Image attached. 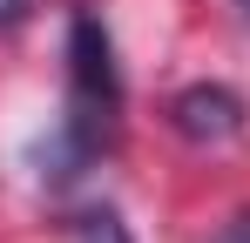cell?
<instances>
[{
    "label": "cell",
    "instance_id": "6da1fadb",
    "mask_svg": "<svg viewBox=\"0 0 250 243\" xmlns=\"http://www.w3.org/2000/svg\"><path fill=\"white\" fill-rule=\"evenodd\" d=\"M115 108H122V81H115L108 27L82 7V14L68 20V128H61V142H68V156H75V162L95 156V149L108 142Z\"/></svg>",
    "mask_w": 250,
    "mask_h": 243
},
{
    "label": "cell",
    "instance_id": "7a4b0ae2",
    "mask_svg": "<svg viewBox=\"0 0 250 243\" xmlns=\"http://www.w3.org/2000/svg\"><path fill=\"white\" fill-rule=\"evenodd\" d=\"M169 122H176V135L183 142H230V135H244V101L230 95V88H183L176 101H169Z\"/></svg>",
    "mask_w": 250,
    "mask_h": 243
},
{
    "label": "cell",
    "instance_id": "3957f363",
    "mask_svg": "<svg viewBox=\"0 0 250 243\" xmlns=\"http://www.w3.org/2000/svg\"><path fill=\"white\" fill-rule=\"evenodd\" d=\"M75 243H128V230L115 223V209H88L75 223Z\"/></svg>",
    "mask_w": 250,
    "mask_h": 243
},
{
    "label": "cell",
    "instance_id": "277c9868",
    "mask_svg": "<svg viewBox=\"0 0 250 243\" xmlns=\"http://www.w3.org/2000/svg\"><path fill=\"white\" fill-rule=\"evenodd\" d=\"M209 243H250V209H244V216H230V223H223Z\"/></svg>",
    "mask_w": 250,
    "mask_h": 243
},
{
    "label": "cell",
    "instance_id": "5b68a950",
    "mask_svg": "<svg viewBox=\"0 0 250 243\" xmlns=\"http://www.w3.org/2000/svg\"><path fill=\"white\" fill-rule=\"evenodd\" d=\"M21 20V0H0V27H14Z\"/></svg>",
    "mask_w": 250,
    "mask_h": 243
},
{
    "label": "cell",
    "instance_id": "8992f818",
    "mask_svg": "<svg viewBox=\"0 0 250 243\" xmlns=\"http://www.w3.org/2000/svg\"><path fill=\"white\" fill-rule=\"evenodd\" d=\"M244 7H250V0H244Z\"/></svg>",
    "mask_w": 250,
    "mask_h": 243
}]
</instances>
